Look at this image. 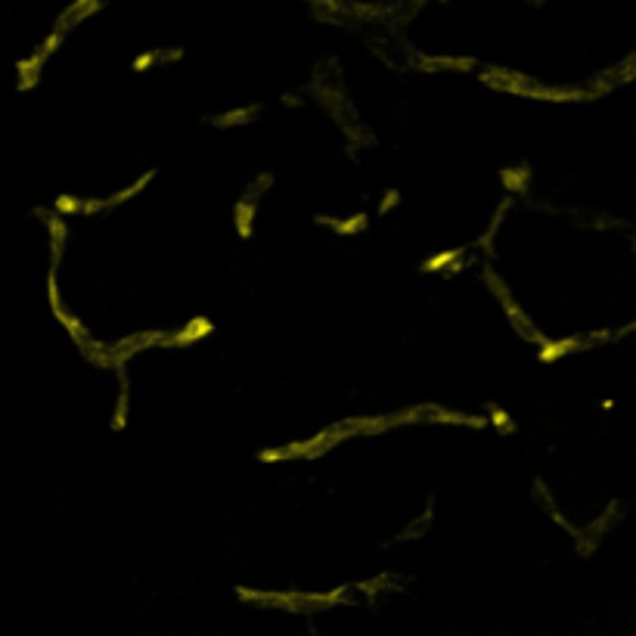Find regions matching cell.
<instances>
[{"label":"cell","mask_w":636,"mask_h":636,"mask_svg":"<svg viewBox=\"0 0 636 636\" xmlns=\"http://www.w3.org/2000/svg\"><path fill=\"white\" fill-rule=\"evenodd\" d=\"M513 209V196H506L503 199L500 205H497V211H494V218H490V227L488 230L481 233V239H478V249L484 251V255H488V261H490V255H494V236L497 233H500V227H503V218H506V211Z\"/></svg>","instance_id":"14"},{"label":"cell","mask_w":636,"mask_h":636,"mask_svg":"<svg viewBox=\"0 0 636 636\" xmlns=\"http://www.w3.org/2000/svg\"><path fill=\"white\" fill-rule=\"evenodd\" d=\"M314 220H317L320 227H326V230L338 233V236H357V233H363L370 227L367 214H351V218H345V220L330 218V214H317Z\"/></svg>","instance_id":"10"},{"label":"cell","mask_w":636,"mask_h":636,"mask_svg":"<svg viewBox=\"0 0 636 636\" xmlns=\"http://www.w3.org/2000/svg\"><path fill=\"white\" fill-rule=\"evenodd\" d=\"M35 214L44 218V224H47V230H50V274H56L60 258H62V245H66V236H68V224H66V218L50 214L47 209H35Z\"/></svg>","instance_id":"9"},{"label":"cell","mask_w":636,"mask_h":636,"mask_svg":"<svg viewBox=\"0 0 636 636\" xmlns=\"http://www.w3.org/2000/svg\"><path fill=\"white\" fill-rule=\"evenodd\" d=\"M531 4H544V0H531Z\"/></svg>","instance_id":"31"},{"label":"cell","mask_w":636,"mask_h":636,"mask_svg":"<svg viewBox=\"0 0 636 636\" xmlns=\"http://www.w3.org/2000/svg\"><path fill=\"white\" fill-rule=\"evenodd\" d=\"M432 515H434V500H428L425 503V509H423V515H417V519L410 521V525L404 528V531L398 534V537L392 540V544H407V540H419V537H425V531L432 528Z\"/></svg>","instance_id":"16"},{"label":"cell","mask_w":636,"mask_h":636,"mask_svg":"<svg viewBox=\"0 0 636 636\" xmlns=\"http://www.w3.org/2000/svg\"><path fill=\"white\" fill-rule=\"evenodd\" d=\"M106 6V0H72V4L66 6V10L56 16V25L53 31H60V35H68V31L75 28V25H81L84 19L97 16L99 10Z\"/></svg>","instance_id":"5"},{"label":"cell","mask_w":636,"mask_h":636,"mask_svg":"<svg viewBox=\"0 0 636 636\" xmlns=\"http://www.w3.org/2000/svg\"><path fill=\"white\" fill-rule=\"evenodd\" d=\"M282 106H298L301 103V93H286V97L280 99Z\"/></svg>","instance_id":"29"},{"label":"cell","mask_w":636,"mask_h":636,"mask_svg":"<svg viewBox=\"0 0 636 636\" xmlns=\"http://www.w3.org/2000/svg\"><path fill=\"white\" fill-rule=\"evenodd\" d=\"M122 382L118 388V401H115V413H112V432H122L128 425V410H131V379H128V367H118L112 370Z\"/></svg>","instance_id":"11"},{"label":"cell","mask_w":636,"mask_h":636,"mask_svg":"<svg viewBox=\"0 0 636 636\" xmlns=\"http://www.w3.org/2000/svg\"><path fill=\"white\" fill-rule=\"evenodd\" d=\"M270 187H274V174H270V171H258L255 178L249 180V187H245L242 199H245V203H255L258 205V199H261L264 193L270 190Z\"/></svg>","instance_id":"21"},{"label":"cell","mask_w":636,"mask_h":636,"mask_svg":"<svg viewBox=\"0 0 636 636\" xmlns=\"http://www.w3.org/2000/svg\"><path fill=\"white\" fill-rule=\"evenodd\" d=\"M187 56L184 47H159V66H168V62H180Z\"/></svg>","instance_id":"25"},{"label":"cell","mask_w":636,"mask_h":636,"mask_svg":"<svg viewBox=\"0 0 636 636\" xmlns=\"http://www.w3.org/2000/svg\"><path fill=\"white\" fill-rule=\"evenodd\" d=\"M423 4H428V0H413V10H419Z\"/></svg>","instance_id":"30"},{"label":"cell","mask_w":636,"mask_h":636,"mask_svg":"<svg viewBox=\"0 0 636 636\" xmlns=\"http://www.w3.org/2000/svg\"><path fill=\"white\" fill-rule=\"evenodd\" d=\"M62 41H66V35H60V31H50L47 37H44V44L35 50L31 56H25V60H19L16 62V87L19 91H35L37 84H41V72H44V66H47V60L56 53V50L62 47Z\"/></svg>","instance_id":"1"},{"label":"cell","mask_w":636,"mask_h":636,"mask_svg":"<svg viewBox=\"0 0 636 636\" xmlns=\"http://www.w3.org/2000/svg\"><path fill=\"white\" fill-rule=\"evenodd\" d=\"M478 78H481L488 87H494V91L513 93V97H515V91H519V87L534 84L531 75H525V72H513V68H503V66H488L481 75H478Z\"/></svg>","instance_id":"4"},{"label":"cell","mask_w":636,"mask_h":636,"mask_svg":"<svg viewBox=\"0 0 636 636\" xmlns=\"http://www.w3.org/2000/svg\"><path fill=\"white\" fill-rule=\"evenodd\" d=\"M593 348V338L590 336H565V338H546L540 345V361L544 363H556L562 357L575 354V351H590Z\"/></svg>","instance_id":"6"},{"label":"cell","mask_w":636,"mask_h":636,"mask_svg":"<svg viewBox=\"0 0 636 636\" xmlns=\"http://www.w3.org/2000/svg\"><path fill=\"white\" fill-rule=\"evenodd\" d=\"M261 115V106H242V109H230V112H220V115H209L205 124L211 128H236V124H249Z\"/></svg>","instance_id":"13"},{"label":"cell","mask_w":636,"mask_h":636,"mask_svg":"<svg viewBox=\"0 0 636 636\" xmlns=\"http://www.w3.org/2000/svg\"><path fill=\"white\" fill-rule=\"evenodd\" d=\"M531 178H534V171L528 162H521V165H515V168H503L500 171V180H503V187H506L509 196H525L528 187H531Z\"/></svg>","instance_id":"12"},{"label":"cell","mask_w":636,"mask_h":636,"mask_svg":"<svg viewBox=\"0 0 636 636\" xmlns=\"http://www.w3.org/2000/svg\"><path fill=\"white\" fill-rule=\"evenodd\" d=\"M618 513H621V503H618V500H612L606 509H602L600 519L590 521V525L584 528V531H577V537H575V540H577V553H581V556H593L596 546H600V540L606 537V531L615 525V521H618Z\"/></svg>","instance_id":"2"},{"label":"cell","mask_w":636,"mask_h":636,"mask_svg":"<svg viewBox=\"0 0 636 636\" xmlns=\"http://www.w3.org/2000/svg\"><path fill=\"white\" fill-rule=\"evenodd\" d=\"M488 425H494L497 432L503 434V438H509V434H515V419H513V413L509 410H503L500 404H497V401H490L488 404Z\"/></svg>","instance_id":"20"},{"label":"cell","mask_w":636,"mask_h":636,"mask_svg":"<svg viewBox=\"0 0 636 636\" xmlns=\"http://www.w3.org/2000/svg\"><path fill=\"white\" fill-rule=\"evenodd\" d=\"M47 298H50V307H62V298H60V286H56V274L47 276Z\"/></svg>","instance_id":"28"},{"label":"cell","mask_w":636,"mask_h":636,"mask_svg":"<svg viewBox=\"0 0 636 636\" xmlns=\"http://www.w3.org/2000/svg\"><path fill=\"white\" fill-rule=\"evenodd\" d=\"M351 434H379L392 428V417H351V419H338Z\"/></svg>","instance_id":"15"},{"label":"cell","mask_w":636,"mask_h":636,"mask_svg":"<svg viewBox=\"0 0 636 636\" xmlns=\"http://www.w3.org/2000/svg\"><path fill=\"white\" fill-rule=\"evenodd\" d=\"M413 66L419 72H472L478 66L472 56H425V53H410Z\"/></svg>","instance_id":"7"},{"label":"cell","mask_w":636,"mask_h":636,"mask_svg":"<svg viewBox=\"0 0 636 636\" xmlns=\"http://www.w3.org/2000/svg\"><path fill=\"white\" fill-rule=\"evenodd\" d=\"M459 258H465V245L463 249H447V251H438V255H432V258H425L423 261V267H419V274H444L447 267H450L453 261H459Z\"/></svg>","instance_id":"19"},{"label":"cell","mask_w":636,"mask_h":636,"mask_svg":"<svg viewBox=\"0 0 636 636\" xmlns=\"http://www.w3.org/2000/svg\"><path fill=\"white\" fill-rule=\"evenodd\" d=\"M56 320H60V326L62 330L68 332V336L75 338V342H78V338H87V330H84V323H81L78 317H75V314H68L66 307H56Z\"/></svg>","instance_id":"22"},{"label":"cell","mask_w":636,"mask_h":636,"mask_svg":"<svg viewBox=\"0 0 636 636\" xmlns=\"http://www.w3.org/2000/svg\"><path fill=\"white\" fill-rule=\"evenodd\" d=\"M53 211L60 214V218H68V214H78V211H81V199H78V196H56Z\"/></svg>","instance_id":"23"},{"label":"cell","mask_w":636,"mask_h":636,"mask_svg":"<svg viewBox=\"0 0 636 636\" xmlns=\"http://www.w3.org/2000/svg\"><path fill=\"white\" fill-rule=\"evenodd\" d=\"M153 66H159V50H147V53L134 56V62H131V68H134L137 75L149 72Z\"/></svg>","instance_id":"24"},{"label":"cell","mask_w":636,"mask_h":636,"mask_svg":"<svg viewBox=\"0 0 636 636\" xmlns=\"http://www.w3.org/2000/svg\"><path fill=\"white\" fill-rule=\"evenodd\" d=\"M534 494H537V500L540 503H544V506L546 509H550V506H556V500H553V494H550V488H546V484L544 481H540V478H534Z\"/></svg>","instance_id":"27"},{"label":"cell","mask_w":636,"mask_h":636,"mask_svg":"<svg viewBox=\"0 0 636 636\" xmlns=\"http://www.w3.org/2000/svg\"><path fill=\"white\" fill-rule=\"evenodd\" d=\"M423 407V423H441V425H469V428H488V419L475 417V413L447 410L441 404H419Z\"/></svg>","instance_id":"8"},{"label":"cell","mask_w":636,"mask_h":636,"mask_svg":"<svg viewBox=\"0 0 636 636\" xmlns=\"http://www.w3.org/2000/svg\"><path fill=\"white\" fill-rule=\"evenodd\" d=\"M214 332V320L205 317V314H199V317H190L180 330L168 332L165 338V348H190V345L203 342V338H209Z\"/></svg>","instance_id":"3"},{"label":"cell","mask_w":636,"mask_h":636,"mask_svg":"<svg viewBox=\"0 0 636 636\" xmlns=\"http://www.w3.org/2000/svg\"><path fill=\"white\" fill-rule=\"evenodd\" d=\"M153 178H155V171H143V178L140 180H134L131 187H124L122 193H115V196H106L103 199V211H109V209H118V205H124V203H131L134 196H140L143 190H147L149 184H153Z\"/></svg>","instance_id":"17"},{"label":"cell","mask_w":636,"mask_h":636,"mask_svg":"<svg viewBox=\"0 0 636 636\" xmlns=\"http://www.w3.org/2000/svg\"><path fill=\"white\" fill-rule=\"evenodd\" d=\"M398 205H401V190H388L386 196H382V203H379V214L394 211Z\"/></svg>","instance_id":"26"},{"label":"cell","mask_w":636,"mask_h":636,"mask_svg":"<svg viewBox=\"0 0 636 636\" xmlns=\"http://www.w3.org/2000/svg\"><path fill=\"white\" fill-rule=\"evenodd\" d=\"M255 214H258L255 203H245V199H239V203L233 205V224H236V233L242 239H251V233H255Z\"/></svg>","instance_id":"18"}]
</instances>
